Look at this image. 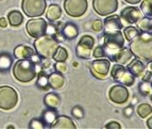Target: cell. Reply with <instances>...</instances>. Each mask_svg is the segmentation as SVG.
I'll return each instance as SVG.
<instances>
[{"label":"cell","instance_id":"6da1fadb","mask_svg":"<svg viewBox=\"0 0 152 129\" xmlns=\"http://www.w3.org/2000/svg\"><path fill=\"white\" fill-rule=\"evenodd\" d=\"M130 50L133 55L143 62H152V31H140L130 41Z\"/></svg>","mask_w":152,"mask_h":129},{"label":"cell","instance_id":"7a4b0ae2","mask_svg":"<svg viewBox=\"0 0 152 129\" xmlns=\"http://www.w3.org/2000/svg\"><path fill=\"white\" fill-rule=\"evenodd\" d=\"M37 64L31 59H19L13 66V74L20 82H29L37 75Z\"/></svg>","mask_w":152,"mask_h":129},{"label":"cell","instance_id":"3957f363","mask_svg":"<svg viewBox=\"0 0 152 129\" xmlns=\"http://www.w3.org/2000/svg\"><path fill=\"white\" fill-rule=\"evenodd\" d=\"M34 47L39 57L44 59H50L59 47V42L54 38L47 37L45 35L36 39L34 42Z\"/></svg>","mask_w":152,"mask_h":129},{"label":"cell","instance_id":"277c9868","mask_svg":"<svg viewBox=\"0 0 152 129\" xmlns=\"http://www.w3.org/2000/svg\"><path fill=\"white\" fill-rule=\"evenodd\" d=\"M18 95L16 90L10 86L0 87V108L3 110H11L17 105Z\"/></svg>","mask_w":152,"mask_h":129},{"label":"cell","instance_id":"5b68a950","mask_svg":"<svg viewBox=\"0 0 152 129\" xmlns=\"http://www.w3.org/2000/svg\"><path fill=\"white\" fill-rule=\"evenodd\" d=\"M21 7L29 17H40L46 11L47 2L46 0H22Z\"/></svg>","mask_w":152,"mask_h":129},{"label":"cell","instance_id":"8992f818","mask_svg":"<svg viewBox=\"0 0 152 129\" xmlns=\"http://www.w3.org/2000/svg\"><path fill=\"white\" fill-rule=\"evenodd\" d=\"M112 78L124 86H131L135 82V76L122 64H115L111 70Z\"/></svg>","mask_w":152,"mask_h":129},{"label":"cell","instance_id":"52a82bcc","mask_svg":"<svg viewBox=\"0 0 152 129\" xmlns=\"http://www.w3.org/2000/svg\"><path fill=\"white\" fill-rule=\"evenodd\" d=\"M47 28L48 23L42 17L31 18L28 21L26 25V29L28 33L35 39L45 36L47 34Z\"/></svg>","mask_w":152,"mask_h":129},{"label":"cell","instance_id":"ba28073f","mask_svg":"<svg viewBox=\"0 0 152 129\" xmlns=\"http://www.w3.org/2000/svg\"><path fill=\"white\" fill-rule=\"evenodd\" d=\"M88 8L87 0H65L64 9L72 17H82Z\"/></svg>","mask_w":152,"mask_h":129},{"label":"cell","instance_id":"9c48e42d","mask_svg":"<svg viewBox=\"0 0 152 129\" xmlns=\"http://www.w3.org/2000/svg\"><path fill=\"white\" fill-rule=\"evenodd\" d=\"M104 43L109 50H120L125 45V39L120 30L105 31L104 34Z\"/></svg>","mask_w":152,"mask_h":129},{"label":"cell","instance_id":"30bf717a","mask_svg":"<svg viewBox=\"0 0 152 129\" xmlns=\"http://www.w3.org/2000/svg\"><path fill=\"white\" fill-rule=\"evenodd\" d=\"M93 7L100 16H108L115 12L118 8L117 0H93Z\"/></svg>","mask_w":152,"mask_h":129},{"label":"cell","instance_id":"8fae6325","mask_svg":"<svg viewBox=\"0 0 152 129\" xmlns=\"http://www.w3.org/2000/svg\"><path fill=\"white\" fill-rule=\"evenodd\" d=\"M91 73L96 79L104 80L109 72L110 70V61L108 60H96L92 61L91 65Z\"/></svg>","mask_w":152,"mask_h":129},{"label":"cell","instance_id":"7c38bea8","mask_svg":"<svg viewBox=\"0 0 152 129\" xmlns=\"http://www.w3.org/2000/svg\"><path fill=\"white\" fill-rule=\"evenodd\" d=\"M128 96H129L128 91L124 85H120V84L114 85L109 91V98L115 103H118V104L125 103L128 99Z\"/></svg>","mask_w":152,"mask_h":129},{"label":"cell","instance_id":"4fadbf2b","mask_svg":"<svg viewBox=\"0 0 152 129\" xmlns=\"http://www.w3.org/2000/svg\"><path fill=\"white\" fill-rule=\"evenodd\" d=\"M120 17L128 24H136L142 18V14L140 9L136 7H126L121 11Z\"/></svg>","mask_w":152,"mask_h":129},{"label":"cell","instance_id":"5bb4252c","mask_svg":"<svg viewBox=\"0 0 152 129\" xmlns=\"http://www.w3.org/2000/svg\"><path fill=\"white\" fill-rule=\"evenodd\" d=\"M50 128L57 129V128H61V129H75L76 125L73 123V121L71 119L70 117L65 116V115H58L56 117V119L53 121L50 125Z\"/></svg>","mask_w":152,"mask_h":129},{"label":"cell","instance_id":"9a60e30c","mask_svg":"<svg viewBox=\"0 0 152 129\" xmlns=\"http://www.w3.org/2000/svg\"><path fill=\"white\" fill-rule=\"evenodd\" d=\"M104 25L105 31L120 30L121 28H123L121 17L118 15H111L107 17L104 21Z\"/></svg>","mask_w":152,"mask_h":129},{"label":"cell","instance_id":"2e32d148","mask_svg":"<svg viewBox=\"0 0 152 129\" xmlns=\"http://www.w3.org/2000/svg\"><path fill=\"white\" fill-rule=\"evenodd\" d=\"M49 85L53 90H60L65 83V78L60 72H52L48 76Z\"/></svg>","mask_w":152,"mask_h":129},{"label":"cell","instance_id":"e0dca14e","mask_svg":"<svg viewBox=\"0 0 152 129\" xmlns=\"http://www.w3.org/2000/svg\"><path fill=\"white\" fill-rule=\"evenodd\" d=\"M126 69L131 72L135 77H141L145 72L146 65L138 59L133 60L129 64H127Z\"/></svg>","mask_w":152,"mask_h":129},{"label":"cell","instance_id":"ac0fdd59","mask_svg":"<svg viewBox=\"0 0 152 129\" xmlns=\"http://www.w3.org/2000/svg\"><path fill=\"white\" fill-rule=\"evenodd\" d=\"M35 55L34 50L28 46L18 45L14 50V57L16 59H31Z\"/></svg>","mask_w":152,"mask_h":129},{"label":"cell","instance_id":"d6986e66","mask_svg":"<svg viewBox=\"0 0 152 129\" xmlns=\"http://www.w3.org/2000/svg\"><path fill=\"white\" fill-rule=\"evenodd\" d=\"M133 53L132 51L130 50L129 48H121L120 50H119L118 52H116L115 54L114 55V60L118 62L119 64H122V65H124V64L127 63L130 60H131L133 58Z\"/></svg>","mask_w":152,"mask_h":129},{"label":"cell","instance_id":"ffe728a7","mask_svg":"<svg viewBox=\"0 0 152 129\" xmlns=\"http://www.w3.org/2000/svg\"><path fill=\"white\" fill-rule=\"evenodd\" d=\"M61 34L63 36V38L65 39L68 40H72L73 39H75L79 34V30L78 28L76 27L75 24L73 23H67L62 28Z\"/></svg>","mask_w":152,"mask_h":129},{"label":"cell","instance_id":"44dd1931","mask_svg":"<svg viewBox=\"0 0 152 129\" xmlns=\"http://www.w3.org/2000/svg\"><path fill=\"white\" fill-rule=\"evenodd\" d=\"M44 103L50 109H56L61 105V98L57 93H50L45 95Z\"/></svg>","mask_w":152,"mask_h":129},{"label":"cell","instance_id":"7402d4cb","mask_svg":"<svg viewBox=\"0 0 152 129\" xmlns=\"http://www.w3.org/2000/svg\"><path fill=\"white\" fill-rule=\"evenodd\" d=\"M13 63V59L9 53H0V72H7L10 70Z\"/></svg>","mask_w":152,"mask_h":129},{"label":"cell","instance_id":"603a6c76","mask_svg":"<svg viewBox=\"0 0 152 129\" xmlns=\"http://www.w3.org/2000/svg\"><path fill=\"white\" fill-rule=\"evenodd\" d=\"M7 18H8V22L9 25L12 27H18L23 23V15L20 11L18 10H12L7 14Z\"/></svg>","mask_w":152,"mask_h":129},{"label":"cell","instance_id":"cb8c5ba5","mask_svg":"<svg viewBox=\"0 0 152 129\" xmlns=\"http://www.w3.org/2000/svg\"><path fill=\"white\" fill-rule=\"evenodd\" d=\"M61 16V8L59 5L57 4H51L48 10H47V13H46V17L53 22V21H56L58 20Z\"/></svg>","mask_w":152,"mask_h":129},{"label":"cell","instance_id":"d4e9b609","mask_svg":"<svg viewBox=\"0 0 152 129\" xmlns=\"http://www.w3.org/2000/svg\"><path fill=\"white\" fill-rule=\"evenodd\" d=\"M52 59L55 61H65L68 59V52L67 50L63 47H58L54 52Z\"/></svg>","mask_w":152,"mask_h":129},{"label":"cell","instance_id":"484cf974","mask_svg":"<svg viewBox=\"0 0 152 129\" xmlns=\"http://www.w3.org/2000/svg\"><path fill=\"white\" fill-rule=\"evenodd\" d=\"M36 84L39 86L40 89H42V90H48L50 88L49 81H48V76H47L46 73L44 71H41L38 74V81H37Z\"/></svg>","mask_w":152,"mask_h":129},{"label":"cell","instance_id":"4316f807","mask_svg":"<svg viewBox=\"0 0 152 129\" xmlns=\"http://www.w3.org/2000/svg\"><path fill=\"white\" fill-rule=\"evenodd\" d=\"M140 9L146 17L152 18V0H143L140 5Z\"/></svg>","mask_w":152,"mask_h":129},{"label":"cell","instance_id":"83f0119b","mask_svg":"<svg viewBox=\"0 0 152 129\" xmlns=\"http://www.w3.org/2000/svg\"><path fill=\"white\" fill-rule=\"evenodd\" d=\"M91 53H92V50L85 48L80 44L77 45L76 47V55H77L78 58L81 59H84V60H88L91 57Z\"/></svg>","mask_w":152,"mask_h":129},{"label":"cell","instance_id":"f1b7e54d","mask_svg":"<svg viewBox=\"0 0 152 129\" xmlns=\"http://www.w3.org/2000/svg\"><path fill=\"white\" fill-rule=\"evenodd\" d=\"M140 31H141V30H140ZM140 31H139L137 28H135V27L129 26V27L125 28V29H124V34H125V36H126V40L131 41V40H133V39L140 33Z\"/></svg>","mask_w":152,"mask_h":129},{"label":"cell","instance_id":"f546056e","mask_svg":"<svg viewBox=\"0 0 152 129\" xmlns=\"http://www.w3.org/2000/svg\"><path fill=\"white\" fill-rule=\"evenodd\" d=\"M152 113V107L148 103H141L137 107V114L141 118H146Z\"/></svg>","mask_w":152,"mask_h":129},{"label":"cell","instance_id":"4dcf8cb0","mask_svg":"<svg viewBox=\"0 0 152 129\" xmlns=\"http://www.w3.org/2000/svg\"><path fill=\"white\" fill-rule=\"evenodd\" d=\"M137 23L141 31H152V19L151 18L142 17Z\"/></svg>","mask_w":152,"mask_h":129},{"label":"cell","instance_id":"1f68e13d","mask_svg":"<svg viewBox=\"0 0 152 129\" xmlns=\"http://www.w3.org/2000/svg\"><path fill=\"white\" fill-rule=\"evenodd\" d=\"M58 116L55 109H50L44 112V114H43V119H44L45 124H49L50 125L51 123H53V121L56 119V117Z\"/></svg>","mask_w":152,"mask_h":129},{"label":"cell","instance_id":"d6a6232c","mask_svg":"<svg viewBox=\"0 0 152 129\" xmlns=\"http://www.w3.org/2000/svg\"><path fill=\"white\" fill-rule=\"evenodd\" d=\"M78 44H80V45H82V46H83L85 48L93 50L94 45V39L93 37H91L89 35H85V36H83L81 38Z\"/></svg>","mask_w":152,"mask_h":129},{"label":"cell","instance_id":"836d02e7","mask_svg":"<svg viewBox=\"0 0 152 129\" xmlns=\"http://www.w3.org/2000/svg\"><path fill=\"white\" fill-rule=\"evenodd\" d=\"M138 88H139L140 93H142L143 95H145V96L146 95H148L150 93L151 90H152L149 82H145V81H142V82L139 83Z\"/></svg>","mask_w":152,"mask_h":129},{"label":"cell","instance_id":"e575fe53","mask_svg":"<svg viewBox=\"0 0 152 129\" xmlns=\"http://www.w3.org/2000/svg\"><path fill=\"white\" fill-rule=\"evenodd\" d=\"M54 69L56 70L57 72H60L61 74H64L68 71V66L65 61H57L54 64Z\"/></svg>","mask_w":152,"mask_h":129},{"label":"cell","instance_id":"d590c367","mask_svg":"<svg viewBox=\"0 0 152 129\" xmlns=\"http://www.w3.org/2000/svg\"><path fill=\"white\" fill-rule=\"evenodd\" d=\"M72 114L75 118H77V119H82V118L84 116V111L81 106L76 105L72 109Z\"/></svg>","mask_w":152,"mask_h":129},{"label":"cell","instance_id":"8d00e7d4","mask_svg":"<svg viewBox=\"0 0 152 129\" xmlns=\"http://www.w3.org/2000/svg\"><path fill=\"white\" fill-rule=\"evenodd\" d=\"M46 125L44 121H41L40 119H37V118H34L32 119L29 123V127L33 128V129H37V128H43Z\"/></svg>","mask_w":152,"mask_h":129},{"label":"cell","instance_id":"74e56055","mask_svg":"<svg viewBox=\"0 0 152 129\" xmlns=\"http://www.w3.org/2000/svg\"><path fill=\"white\" fill-rule=\"evenodd\" d=\"M93 56L94 58H102V57H105L106 56V53H105V51H104V50L103 47L98 46V47H96L94 50Z\"/></svg>","mask_w":152,"mask_h":129},{"label":"cell","instance_id":"f35d334b","mask_svg":"<svg viewBox=\"0 0 152 129\" xmlns=\"http://www.w3.org/2000/svg\"><path fill=\"white\" fill-rule=\"evenodd\" d=\"M92 28H93V29H94V31H96V32L101 31V30L103 29V28H104V24H103V22H102V20H100V19H96V20H94V22H93V24H92Z\"/></svg>","mask_w":152,"mask_h":129},{"label":"cell","instance_id":"ab89813d","mask_svg":"<svg viewBox=\"0 0 152 129\" xmlns=\"http://www.w3.org/2000/svg\"><path fill=\"white\" fill-rule=\"evenodd\" d=\"M105 128H113V129H120L121 128V125H119L117 122L115 121H112L110 123H108L104 125Z\"/></svg>","mask_w":152,"mask_h":129},{"label":"cell","instance_id":"60d3db41","mask_svg":"<svg viewBox=\"0 0 152 129\" xmlns=\"http://www.w3.org/2000/svg\"><path fill=\"white\" fill-rule=\"evenodd\" d=\"M133 113H134V107L131 106V105L126 107L125 110H124V114L126 117H130V116L133 114Z\"/></svg>","mask_w":152,"mask_h":129},{"label":"cell","instance_id":"b9f144b4","mask_svg":"<svg viewBox=\"0 0 152 129\" xmlns=\"http://www.w3.org/2000/svg\"><path fill=\"white\" fill-rule=\"evenodd\" d=\"M152 78V71H147L143 76H142V81L145 82H149Z\"/></svg>","mask_w":152,"mask_h":129},{"label":"cell","instance_id":"7bdbcfd3","mask_svg":"<svg viewBox=\"0 0 152 129\" xmlns=\"http://www.w3.org/2000/svg\"><path fill=\"white\" fill-rule=\"evenodd\" d=\"M0 27L7 28V19L5 17H0Z\"/></svg>","mask_w":152,"mask_h":129},{"label":"cell","instance_id":"ee69618b","mask_svg":"<svg viewBox=\"0 0 152 129\" xmlns=\"http://www.w3.org/2000/svg\"><path fill=\"white\" fill-rule=\"evenodd\" d=\"M42 66H43V68H45V69H47V68H49L50 66V60H44L42 62Z\"/></svg>","mask_w":152,"mask_h":129},{"label":"cell","instance_id":"f6af8a7d","mask_svg":"<svg viewBox=\"0 0 152 129\" xmlns=\"http://www.w3.org/2000/svg\"><path fill=\"white\" fill-rule=\"evenodd\" d=\"M147 125H148V128L152 129V116H150V117L148 118V121H147Z\"/></svg>","mask_w":152,"mask_h":129},{"label":"cell","instance_id":"bcb514c9","mask_svg":"<svg viewBox=\"0 0 152 129\" xmlns=\"http://www.w3.org/2000/svg\"><path fill=\"white\" fill-rule=\"evenodd\" d=\"M125 1L129 4H138L141 0H125Z\"/></svg>","mask_w":152,"mask_h":129},{"label":"cell","instance_id":"7dc6e473","mask_svg":"<svg viewBox=\"0 0 152 129\" xmlns=\"http://www.w3.org/2000/svg\"><path fill=\"white\" fill-rule=\"evenodd\" d=\"M7 128H14V126L13 125H9V126H7Z\"/></svg>","mask_w":152,"mask_h":129},{"label":"cell","instance_id":"c3c4849f","mask_svg":"<svg viewBox=\"0 0 152 129\" xmlns=\"http://www.w3.org/2000/svg\"><path fill=\"white\" fill-rule=\"evenodd\" d=\"M150 70H151V71H152V63L150 64Z\"/></svg>","mask_w":152,"mask_h":129},{"label":"cell","instance_id":"681fc988","mask_svg":"<svg viewBox=\"0 0 152 129\" xmlns=\"http://www.w3.org/2000/svg\"><path fill=\"white\" fill-rule=\"evenodd\" d=\"M150 86H151V88H152V80H151V82H150Z\"/></svg>","mask_w":152,"mask_h":129},{"label":"cell","instance_id":"f907efd6","mask_svg":"<svg viewBox=\"0 0 152 129\" xmlns=\"http://www.w3.org/2000/svg\"><path fill=\"white\" fill-rule=\"evenodd\" d=\"M150 100H151V101H152V94H151V95H150Z\"/></svg>","mask_w":152,"mask_h":129},{"label":"cell","instance_id":"816d5d0a","mask_svg":"<svg viewBox=\"0 0 152 129\" xmlns=\"http://www.w3.org/2000/svg\"><path fill=\"white\" fill-rule=\"evenodd\" d=\"M151 19H152V18H151Z\"/></svg>","mask_w":152,"mask_h":129}]
</instances>
